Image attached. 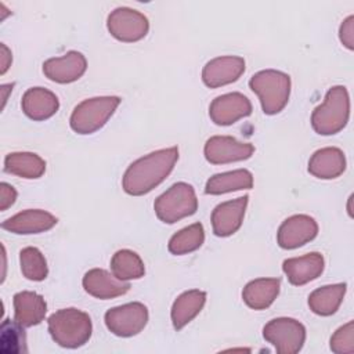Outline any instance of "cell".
Instances as JSON below:
<instances>
[{"label":"cell","instance_id":"obj_16","mask_svg":"<svg viewBox=\"0 0 354 354\" xmlns=\"http://www.w3.org/2000/svg\"><path fill=\"white\" fill-rule=\"evenodd\" d=\"M84 290L97 299H112L129 292L130 283L118 279L113 274H109L101 268H93L83 277Z\"/></svg>","mask_w":354,"mask_h":354},{"label":"cell","instance_id":"obj_20","mask_svg":"<svg viewBox=\"0 0 354 354\" xmlns=\"http://www.w3.org/2000/svg\"><path fill=\"white\" fill-rule=\"evenodd\" d=\"M346 169V158L342 149L326 147L313 153L308 160V171L318 178L330 180L339 177Z\"/></svg>","mask_w":354,"mask_h":354},{"label":"cell","instance_id":"obj_19","mask_svg":"<svg viewBox=\"0 0 354 354\" xmlns=\"http://www.w3.org/2000/svg\"><path fill=\"white\" fill-rule=\"evenodd\" d=\"M22 111L33 120H46L51 118L59 108L57 95L43 87H32L22 97Z\"/></svg>","mask_w":354,"mask_h":354},{"label":"cell","instance_id":"obj_12","mask_svg":"<svg viewBox=\"0 0 354 354\" xmlns=\"http://www.w3.org/2000/svg\"><path fill=\"white\" fill-rule=\"evenodd\" d=\"M252 113V104L241 93H228L216 97L209 106L210 119L218 126H230Z\"/></svg>","mask_w":354,"mask_h":354},{"label":"cell","instance_id":"obj_22","mask_svg":"<svg viewBox=\"0 0 354 354\" xmlns=\"http://www.w3.org/2000/svg\"><path fill=\"white\" fill-rule=\"evenodd\" d=\"M278 278H259L250 281L242 290V299L253 310L270 307L279 293Z\"/></svg>","mask_w":354,"mask_h":354},{"label":"cell","instance_id":"obj_13","mask_svg":"<svg viewBox=\"0 0 354 354\" xmlns=\"http://www.w3.org/2000/svg\"><path fill=\"white\" fill-rule=\"evenodd\" d=\"M245 72V59L241 57H217L210 59L202 71V80L207 87L216 88L230 84Z\"/></svg>","mask_w":354,"mask_h":354},{"label":"cell","instance_id":"obj_31","mask_svg":"<svg viewBox=\"0 0 354 354\" xmlns=\"http://www.w3.org/2000/svg\"><path fill=\"white\" fill-rule=\"evenodd\" d=\"M330 350L336 354L354 353V322L348 321L330 337Z\"/></svg>","mask_w":354,"mask_h":354},{"label":"cell","instance_id":"obj_25","mask_svg":"<svg viewBox=\"0 0 354 354\" xmlns=\"http://www.w3.org/2000/svg\"><path fill=\"white\" fill-rule=\"evenodd\" d=\"M346 283H333L315 289L308 296V306L313 313L328 317L337 311L346 295Z\"/></svg>","mask_w":354,"mask_h":354},{"label":"cell","instance_id":"obj_10","mask_svg":"<svg viewBox=\"0 0 354 354\" xmlns=\"http://www.w3.org/2000/svg\"><path fill=\"white\" fill-rule=\"evenodd\" d=\"M254 147L249 142H241L230 136L210 137L205 144V158L213 165H224L249 159Z\"/></svg>","mask_w":354,"mask_h":354},{"label":"cell","instance_id":"obj_30","mask_svg":"<svg viewBox=\"0 0 354 354\" xmlns=\"http://www.w3.org/2000/svg\"><path fill=\"white\" fill-rule=\"evenodd\" d=\"M21 271L30 281H43L47 277V263L41 252L36 248H25L19 253Z\"/></svg>","mask_w":354,"mask_h":354},{"label":"cell","instance_id":"obj_33","mask_svg":"<svg viewBox=\"0 0 354 354\" xmlns=\"http://www.w3.org/2000/svg\"><path fill=\"white\" fill-rule=\"evenodd\" d=\"M17 199V191L7 183L0 184V210L10 207Z\"/></svg>","mask_w":354,"mask_h":354},{"label":"cell","instance_id":"obj_3","mask_svg":"<svg viewBox=\"0 0 354 354\" xmlns=\"http://www.w3.org/2000/svg\"><path fill=\"white\" fill-rule=\"evenodd\" d=\"M350 116V97L343 86L328 90L325 100L311 115V126L321 136L336 134L347 124Z\"/></svg>","mask_w":354,"mask_h":354},{"label":"cell","instance_id":"obj_7","mask_svg":"<svg viewBox=\"0 0 354 354\" xmlns=\"http://www.w3.org/2000/svg\"><path fill=\"white\" fill-rule=\"evenodd\" d=\"M264 339L279 354H295L301 350L306 340L304 326L293 318H275L263 328Z\"/></svg>","mask_w":354,"mask_h":354},{"label":"cell","instance_id":"obj_15","mask_svg":"<svg viewBox=\"0 0 354 354\" xmlns=\"http://www.w3.org/2000/svg\"><path fill=\"white\" fill-rule=\"evenodd\" d=\"M87 61L79 51H69L62 57L50 58L43 64V73L55 83H72L86 72Z\"/></svg>","mask_w":354,"mask_h":354},{"label":"cell","instance_id":"obj_2","mask_svg":"<svg viewBox=\"0 0 354 354\" xmlns=\"http://www.w3.org/2000/svg\"><path fill=\"white\" fill-rule=\"evenodd\" d=\"M91 330L88 314L77 308H61L48 318V332L53 340L65 348H77L86 344Z\"/></svg>","mask_w":354,"mask_h":354},{"label":"cell","instance_id":"obj_9","mask_svg":"<svg viewBox=\"0 0 354 354\" xmlns=\"http://www.w3.org/2000/svg\"><path fill=\"white\" fill-rule=\"evenodd\" d=\"M106 26L109 33L120 41H137L149 29V22L144 14L127 7H119L108 15Z\"/></svg>","mask_w":354,"mask_h":354},{"label":"cell","instance_id":"obj_34","mask_svg":"<svg viewBox=\"0 0 354 354\" xmlns=\"http://www.w3.org/2000/svg\"><path fill=\"white\" fill-rule=\"evenodd\" d=\"M11 51L7 48L4 43H1V73H6V71L11 65Z\"/></svg>","mask_w":354,"mask_h":354},{"label":"cell","instance_id":"obj_11","mask_svg":"<svg viewBox=\"0 0 354 354\" xmlns=\"http://www.w3.org/2000/svg\"><path fill=\"white\" fill-rule=\"evenodd\" d=\"M318 224L307 214H296L286 218L277 234L278 245L282 249H296L317 236Z\"/></svg>","mask_w":354,"mask_h":354},{"label":"cell","instance_id":"obj_26","mask_svg":"<svg viewBox=\"0 0 354 354\" xmlns=\"http://www.w3.org/2000/svg\"><path fill=\"white\" fill-rule=\"evenodd\" d=\"M4 170L24 178H39L46 171V162L32 152H12L4 158Z\"/></svg>","mask_w":354,"mask_h":354},{"label":"cell","instance_id":"obj_8","mask_svg":"<svg viewBox=\"0 0 354 354\" xmlns=\"http://www.w3.org/2000/svg\"><path fill=\"white\" fill-rule=\"evenodd\" d=\"M148 322V310L142 303L133 301L113 307L105 313V325L116 336L130 337L140 333Z\"/></svg>","mask_w":354,"mask_h":354},{"label":"cell","instance_id":"obj_5","mask_svg":"<svg viewBox=\"0 0 354 354\" xmlns=\"http://www.w3.org/2000/svg\"><path fill=\"white\" fill-rule=\"evenodd\" d=\"M120 104L119 97H94L75 106L69 123L77 134H91L100 130Z\"/></svg>","mask_w":354,"mask_h":354},{"label":"cell","instance_id":"obj_29","mask_svg":"<svg viewBox=\"0 0 354 354\" xmlns=\"http://www.w3.org/2000/svg\"><path fill=\"white\" fill-rule=\"evenodd\" d=\"M0 351L4 354L26 353V333L24 326L11 319H4L0 326Z\"/></svg>","mask_w":354,"mask_h":354},{"label":"cell","instance_id":"obj_21","mask_svg":"<svg viewBox=\"0 0 354 354\" xmlns=\"http://www.w3.org/2000/svg\"><path fill=\"white\" fill-rule=\"evenodd\" d=\"M47 304L44 299L29 290L18 292L14 296V318L22 326H33L44 319Z\"/></svg>","mask_w":354,"mask_h":354},{"label":"cell","instance_id":"obj_23","mask_svg":"<svg viewBox=\"0 0 354 354\" xmlns=\"http://www.w3.org/2000/svg\"><path fill=\"white\" fill-rule=\"evenodd\" d=\"M206 301V293L198 289L184 292L180 295L171 307V322L174 329H183L191 322L202 310Z\"/></svg>","mask_w":354,"mask_h":354},{"label":"cell","instance_id":"obj_27","mask_svg":"<svg viewBox=\"0 0 354 354\" xmlns=\"http://www.w3.org/2000/svg\"><path fill=\"white\" fill-rule=\"evenodd\" d=\"M112 274L120 281L138 279L144 275L145 267L141 257L129 249L118 250L111 260Z\"/></svg>","mask_w":354,"mask_h":354},{"label":"cell","instance_id":"obj_28","mask_svg":"<svg viewBox=\"0 0 354 354\" xmlns=\"http://www.w3.org/2000/svg\"><path fill=\"white\" fill-rule=\"evenodd\" d=\"M205 241V231L201 223L191 224L177 234H174L169 241V252L173 254H187L202 246Z\"/></svg>","mask_w":354,"mask_h":354},{"label":"cell","instance_id":"obj_17","mask_svg":"<svg viewBox=\"0 0 354 354\" xmlns=\"http://www.w3.org/2000/svg\"><path fill=\"white\" fill-rule=\"evenodd\" d=\"M57 224V217L40 209H29L7 218L1 228L14 234H39L51 230Z\"/></svg>","mask_w":354,"mask_h":354},{"label":"cell","instance_id":"obj_24","mask_svg":"<svg viewBox=\"0 0 354 354\" xmlns=\"http://www.w3.org/2000/svg\"><path fill=\"white\" fill-rule=\"evenodd\" d=\"M253 187V176L246 169L218 173L210 177L206 183L205 192L210 195H221L231 191L250 189Z\"/></svg>","mask_w":354,"mask_h":354},{"label":"cell","instance_id":"obj_35","mask_svg":"<svg viewBox=\"0 0 354 354\" xmlns=\"http://www.w3.org/2000/svg\"><path fill=\"white\" fill-rule=\"evenodd\" d=\"M12 90V84H3L1 86V93H3V105L1 108H4L6 105V101H7V94Z\"/></svg>","mask_w":354,"mask_h":354},{"label":"cell","instance_id":"obj_4","mask_svg":"<svg viewBox=\"0 0 354 354\" xmlns=\"http://www.w3.org/2000/svg\"><path fill=\"white\" fill-rule=\"evenodd\" d=\"M249 87L257 94L263 112L275 115L281 112L289 101L290 77L281 71L266 69L250 77Z\"/></svg>","mask_w":354,"mask_h":354},{"label":"cell","instance_id":"obj_32","mask_svg":"<svg viewBox=\"0 0 354 354\" xmlns=\"http://www.w3.org/2000/svg\"><path fill=\"white\" fill-rule=\"evenodd\" d=\"M339 37L343 46H346L348 50L354 48V17H347L343 24L340 25Z\"/></svg>","mask_w":354,"mask_h":354},{"label":"cell","instance_id":"obj_14","mask_svg":"<svg viewBox=\"0 0 354 354\" xmlns=\"http://www.w3.org/2000/svg\"><path fill=\"white\" fill-rule=\"evenodd\" d=\"M249 196H241L217 205L212 213V227L217 236H230L242 225Z\"/></svg>","mask_w":354,"mask_h":354},{"label":"cell","instance_id":"obj_6","mask_svg":"<svg viewBox=\"0 0 354 354\" xmlns=\"http://www.w3.org/2000/svg\"><path fill=\"white\" fill-rule=\"evenodd\" d=\"M158 218L166 224H173L194 214L198 209V199L192 185L187 183L173 184L153 203Z\"/></svg>","mask_w":354,"mask_h":354},{"label":"cell","instance_id":"obj_1","mask_svg":"<svg viewBox=\"0 0 354 354\" xmlns=\"http://www.w3.org/2000/svg\"><path fill=\"white\" fill-rule=\"evenodd\" d=\"M177 159V147L159 149L137 159L124 171L123 189L134 196L148 194L170 174Z\"/></svg>","mask_w":354,"mask_h":354},{"label":"cell","instance_id":"obj_18","mask_svg":"<svg viewBox=\"0 0 354 354\" xmlns=\"http://www.w3.org/2000/svg\"><path fill=\"white\" fill-rule=\"evenodd\" d=\"M282 270L292 285L300 286L318 278L324 271V257L321 253L313 252L300 257L286 259Z\"/></svg>","mask_w":354,"mask_h":354}]
</instances>
